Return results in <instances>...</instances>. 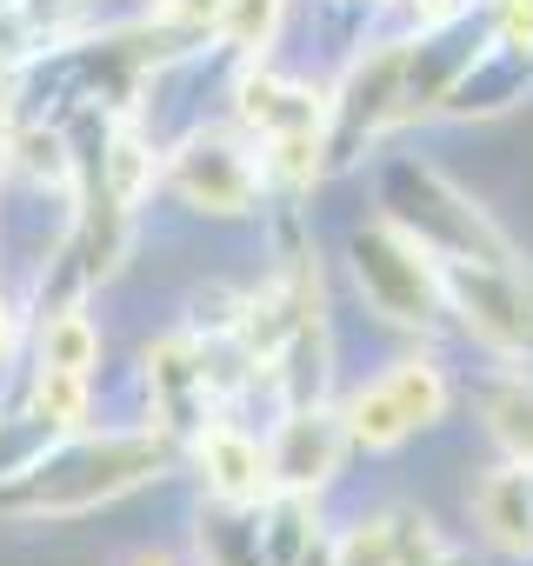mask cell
Here are the masks:
<instances>
[{
  "label": "cell",
  "mask_w": 533,
  "mask_h": 566,
  "mask_svg": "<svg viewBox=\"0 0 533 566\" xmlns=\"http://www.w3.org/2000/svg\"><path fill=\"white\" fill-rule=\"evenodd\" d=\"M180 467V440L167 427H127V433H61L28 473L0 480V520H81L134 486H154Z\"/></svg>",
  "instance_id": "1"
},
{
  "label": "cell",
  "mask_w": 533,
  "mask_h": 566,
  "mask_svg": "<svg viewBox=\"0 0 533 566\" xmlns=\"http://www.w3.org/2000/svg\"><path fill=\"white\" fill-rule=\"evenodd\" d=\"M341 266L354 280L360 307L380 327L414 334V340H433V334L453 327L447 321V294H440V260L414 233H400L387 213H367V220H354L341 233Z\"/></svg>",
  "instance_id": "2"
},
{
  "label": "cell",
  "mask_w": 533,
  "mask_h": 566,
  "mask_svg": "<svg viewBox=\"0 0 533 566\" xmlns=\"http://www.w3.org/2000/svg\"><path fill=\"white\" fill-rule=\"evenodd\" d=\"M374 200L433 260H520L513 240L500 233V220L467 187H453L433 160H420V154H387L374 167Z\"/></svg>",
  "instance_id": "3"
},
{
  "label": "cell",
  "mask_w": 533,
  "mask_h": 566,
  "mask_svg": "<svg viewBox=\"0 0 533 566\" xmlns=\"http://www.w3.org/2000/svg\"><path fill=\"white\" fill-rule=\"evenodd\" d=\"M160 187L200 220H253L266 207L260 147L233 120H194L160 147Z\"/></svg>",
  "instance_id": "4"
},
{
  "label": "cell",
  "mask_w": 533,
  "mask_h": 566,
  "mask_svg": "<svg viewBox=\"0 0 533 566\" xmlns=\"http://www.w3.org/2000/svg\"><path fill=\"white\" fill-rule=\"evenodd\" d=\"M447 321L493 360H533V266L520 260H440Z\"/></svg>",
  "instance_id": "5"
},
{
  "label": "cell",
  "mask_w": 533,
  "mask_h": 566,
  "mask_svg": "<svg viewBox=\"0 0 533 566\" xmlns=\"http://www.w3.org/2000/svg\"><path fill=\"white\" fill-rule=\"evenodd\" d=\"M347 427H341V407L334 400H314V407H281L274 433H266V473H274V493H307V500H327L341 467H347Z\"/></svg>",
  "instance_id": "6"
},
{
  "label": "cell",
  "mask_w": 533,
  "mask_h": 566,
  "mask_svg": "<svg viewBox=\"0 0 533 566\" xmlns=\"http://www.w3.org/2000/svg\"><path fill=\"white\" fill-rule=\"evenodd\" d=\"M533 101V48H500V41H480L460 74L440 87L433 101V120H460V127H487V120H506L513 107Z\"/></svg>",
  "instance_id": "7"
},
{
  "label": "cell",
  "mask_w": 533,
  "mask_h": 566,
  "mask_svg": "<svg viewBox=\"0 0 533 566\" xmlns=\"http://www.w3.org/2000/svg\"><path fill=\"white\" fill-rule=\"evenodd\" d=\"M187 460L200 467V486L207 500H227V506H260L274 493V473H266V440L253 427H240L227 407H213L194 440H187Z\"/></svg>",
  "instance_id": "8"
},
{
  "label": "cell",
  "mask_w": 533,
  "mask_h": 566,
  "mask_svg": "<svg viewBox=\"0 0 533 566\" xmlns=\"http://www.w3.org/2000/svg\"><path fill=\"white\" fill-rule=\"evenodd\" d=\"M233 127H247L253 140L327 127V87L274 67V61H240V74H233Z\"/></svg>",
  "instance_id": "9"
},
{
  "label": "cell",
  "mask_w": 533,
  "mask_h": 566,
  "mask_svg": "<svg viewBox=\"0 0 533 566\" xmlns=\"http://www.w3.org/2000/svg\"><path fill=\"white\" fill-rule=\"evenodd\" d=\"M467 520L487 553L500 559H533V467L500 460L467 486Z\"/></svg>",
  "instance_id": "10"
},
{
  "label": "cell",
  "mask_w": 533,
  "mask_h": 566,
  "mask_svg": "<svg viewBox=\"0 0 533 566\" xmlns=\"http://www.w3.org/2000/svg\"><path fill=\"white\" fill-rule=\"evenodd\" d=\"M473 413H480V433L500 447V460H520L533 467V374L520 360H493L473 387H467Z\"/></svg>",
  "instance_id": "11"
},
{
  "label": "cell",
  "mask_w": 533,
  "mask_h": 566,
  "mask_svg": "<svg viewBox=\"0 0 533 566\" xmlns=\"http://www.w3.org/2000/svg\"><path fill=\"white\" fill-rule=\"evenodd\" d=\"M387 394H394V407L407 413V427H414V440L420 433H440L447 420H453V374H447V360L433 354V347H407V354H394L380 374H374Z\"/></svg>",
  "instance_id": "12"
},
{
  "label": "cell",
  "mask_w": 533,
  "mask_h": 566,
  "mask_svg": "<svg viewBox=\"0 0 533 566\" xmlns=\"http://www.w3.org/2000/svg\"><path fill=\"white\" fill-rule=\"evenodd\" d=\"M288 21H294V0H220V14H213V48H220L227 61H274Z\"/></svg>",
  "instance_id": "13"
},
{
  "label": "cell",
  "mask_w": 533,
  "mask_h": 566,
  "mask_svg": "<svg viewBox=\"0 0 533 566\" xmlns=\"http://www.w3.org/2000/svg\"><path fill=\"white\" fill-rule=\"evenodd\" d=\"M341 427H347V447L367 453V460H387V453H400V447L414 440L407 413L394 407V394H387L380 380L347 387V400H341Z\"/></svg>",
  "instance_id": "14"
},
{
  "label": "cell",
  "mask_w": 533,
  "mask_h": 566,
  "mask_svg": "<svg viewBox=\"0 0 533 566\" xmlns=\"http://www.w3.org/2000/svg\"><path fill=\"white\" fill-rule=\"evenodd\" d=\"M194 553H200V566H266L260 559V506L200 500V513H194Z\"/></svg>",
  "instance_id": "15"
},
{
  "label": "cell",
  "mask_w": 533,
  "mask_h": 566,
  "mask_svg": "<svg viewBox=\"0 0 533 566\" xmlns=\"http://www.w3.org/2000/svg\"><path fill=\"white\" fill-rule=\"evenodd\" d=\"M34 367H67V374H94L101 367V327L94 314L74 307H48L34 327Z\"/></svg>",
  "instance_id": "16"
},
{
  "label": "cell",
  "mask_w": 533,
  "mask_h": 566,
  "mask_svg": "<svg viewBox=\"0 0 533 566\" xmlns=\"http://www.w3.org/2000/svg\"><path fill=\"white\" fill-rule=\"evenodd\" d=\"M28 407L54 427V433H81L94 413V374H67V367H34L28 380Z\"/></svg>",
  "instance_id": "17"
},
{
  "label": "cell",
  "mask_w": 533,
  "mask_h": 566,
  "mask_svg": "<svg viewBox=\"0 0 533 566\" xmlns=\"http://www.w3.org/2000/svg\"><path fill=\"white\" fill-rule=\"evenodd\" d=\"M394 14L407 34H447V28L480 14V0H394Z\"/></svg>",
  "instance_id": "18"
},
{
  "label": "cell",
  "mask_w": 533,
  "mask_h": 566,
  "mask_svg": "<svg viewBox=\"0 0 533 566\" xmlns=\"http://www.w3.org/2000/svg\"><path fill=\"white\" fill-rule=\"evenodd\" d=\"M480 34L500 48H533V0H480Z\"/></svg>",
  "instance_id": "19"
},
{
  "label": "cell",
  "mask_w": 533,
  "mask_h": 566,
  "mask_svg": "<svg viewBox=\"0 0 533 566\" xmlns=\"http://www.w3.org/2000/svg\"><path fill=\"white\" fill-rule=\"evenodd\" d=\"M140 8L167 28H187V34H207L213 41V14H220V0H140Z\"/></svg>",
  "instance_id": "20"
},
{
  "label": "cell",
  "mask_w": 533,
  "mask_h": 566,
  "mask_svg": "<svg viewBox=\"0 0 533 566\" xmlns=\"http://www.w3.org/2000/svg\"><path fill=\"white\" fill-rule=\"evenodd\" d=\"M28 347V327H21V307L8 301V294H0V374H8L14 367V354Z\"/></svg>",
  "instance_id": "21"
},
{
  "label": "cell",
  "mask_w": 533,
  "mask_h": 566,
  "mask_svg": "<svg viewBox=\"0 0 533 566\" xmlns=\"http://www.w3.org/2000/svg\"><path fill=\"white\" fill-rule=\"evenodd\" d=\"M327 8H334V14H347V21H354V28L367 34V28H374V21H380L387 8H394V0H327Z\"/></svg>",
  "instance_id": "22"
},
{
  "label": "cell",
  "mask_w": 533,
  "mask_h": 566,
  "mask_svg": "<svg viewBox=\"0 0 533 566\" xmlns=\"http://www.w3.org/2000/svg\"><path fill=\"white\" fill-rule=\"evenodd\" d=\"M420 566H487V559H480L473 546H453V539H447V546H440L433 559H420Z\"/></svg>",
  "instance_id": "23"
},
{
  "label": "cell",
  "mask_w": 533,
  "mask_h": 566,
  "mask_svg": "<svg viewBox=\"0 0 533 566\" xmlns=\"http://www.w3.org/2000/svg\"><path fill=\"white\" fill-rule=\"evenodd\" d=\"M127 566H180V559H174V553H160V546H140Z\"/></svg>",
  "instance_id": "24"
}]
</instances>
